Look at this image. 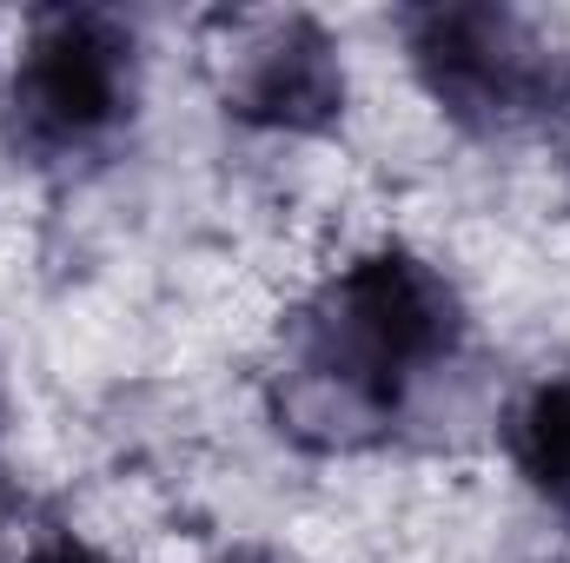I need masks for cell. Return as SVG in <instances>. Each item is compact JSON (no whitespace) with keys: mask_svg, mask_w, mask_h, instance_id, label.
I'll use <instances>...</instances> for the list:
<instances>
[{"mask_svg":"<svg viewBox=\"0 0 570 563\" xmlns=\"http://www.w3.org/2000/svg\"><path fill=\"white\" fill-rule=\"evenodd\" d=\"M471 352L458 279L405 239L358 246L279 318L259 372L273 437L298 457L392 451L425 392Z\"/></svg>","mask_w":570,"mask_h":563,"instance_id":"obj_1","label":"cell"},{"mask_svg":"<svg viewBox=\"0 0 570 563\" xmlns=\"http://www.w3.org/2000/svg\"><path fill=\"white\" fill-rule=\"evenodd\" d=\"M146 33L120 7H40L0 60V140L33 172H94L146 113Z\"/></svg>","mask_w":570,"mask_h":563,"instance_id":"obj_2","label":"cell"},{"mask_svg":"<svg viewBox=\"0 0 570 563\" xmlns=\"http://www.w3.org/2000/svg\"><path fill=\"white\" fill-rule=\"evenodd\" d=\"M399 47L431 113L484 146L544 134L551 100L570 73V47H558L531 13L498 7V0L405 7Z\"/></svg>","mask_w":570,"mask_h":563,"instance_id":"obj_3","label":"cell"},{"mask_svg":"<svg viewBox=\"0 0 570 563\" xmlns=\"http://www.w3.org/2000/svg\"><path fill=\"white\" fill-rule=\"evenodd\" d=\"M206 73L219 113L259 140H332L352 120V53L305 7L226 13L206 40Z\"/></svg>","mask_w":570,"mask_h":563,"instance_id":"obj_4","label":"cell"},{"mask_svg":"<svg viewBox=\"0 0 570 563\" xmlns=\"http://www.w3.org/2000/svg\"><path fill=\"white\" fill-rule=\"evenodd\" d=\"M504 464L518 477V491L570 524V365L564 372H538L511 392L504 418H498Z\"/></svg>","mask_w":570,"mask_h":563,"instance_id":"obj_5","label":"cell"},{"mask_svg":"<svg viewBox=\"0 0 570 563\" xmlns=\"http://www.w3.org/2000/svg\"><path fill=\"white\" fill-rule=\"evenodd\" d=\"M7 563H120V557L94 531H80V524H40V531L20 537V551Z\"/></svg>","mask_w":570,"mask_h":563,"instance_id":"obj_6","label":"cell"},{"mask_svg":"<svg viewBox=\"0 0 570 563\" xmlns=\"http://www.w3.org/2000/svg\"><path fill=\"white\" fill-rule=\"evenodd\" d=\"M538 140L551 146V159L570 172V73H564V87H558V100H551V120H544V134Z\"/></svg>","mask_w":570,"mask_h":563,"instance_id":"obj_7","label":"cell"},{"mask_svg":"<svg viewBox=\"0 0 570 563\" xmlns=\"http://www.w3.org/2000/svg\"><path fill=\"white\" fill-rule=\"evenodd\" d=\"M213 563H292L285 551H266V544H239V551H219Z\"/></svg>","mask_w":570,"mask_h":563,"instance_id":"obj_8","label":"cell"},{"mask_svg":"<svg viewBox=\"0 0 570 563\" xmlns=\"http://www.w3.org/2000/svg\"><path fill=\"white\" fill-rule=\"evenodd\" d=\"M0 431H7V385H0Z\"/></svg>","mask_w":570,"mask_h":563,"instance_id":"obj_9","label":"cell"},{"mask_svg":"<svg viewBox=\"0 0 570 563\" xmlns=\"http://www.w3.org/2000/svg\"><path fill=\"white\" fill-rule=\"evenodd\" d=\"M531 563H570V557H531Z\"/></svg>","mask_w":570,"mask_h":563,"instance_id":"obj_10","label":"cell"}]
</instances>
